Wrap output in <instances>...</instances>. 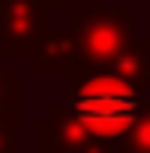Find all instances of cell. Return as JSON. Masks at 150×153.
<instances>
[{"mask_svg":"<svg viewBox=\"0 0 150 153\" xmlns=\"http://www.w3.org/2000/svg\"><path fill=\"white\" fill-rule=\"evenodd\" d=\"M54 4H61L64 11H68V22H72V29L86 18V14H93L97 11V0H54Z\"/></svg>","mask_w":150,"mask_h":153,"instance_id":"obj_9","label":"cell"},{"mask_svg":"<svg viewBox=\"0 0 150 153\" xmlns=\"http://www.w3.org/2000/svg\"><path fill=\"white\" fill-rule=\"evenodd\" d=\"M54 0H0V50L4 57L32 53L36 39L50 29Z\"/></svg>","mask_w":150,"mask_h":153,"instance_id":"obj_3","label":"cell"},{"mask_svg":"<svg viewBox=\"0 0 150 153\" xmlns=\"http://www.w3.org/2000/svg\"><path fill=\"white\" fill-rule=\"evenodd\" d=\"M36 153H107L100 139H93L64 103H57L46 121L36 125Z\"/></svg>","mask_w":150,"mask_h":153,"instance_id":"obj_4","label":"cell"},{"mask_svg":"<svg viewBox=\"0 0 150 153\" xmlns=\"http://www.w3.org/2000/svg\"><path fill=\"white\" fill-rule=\"evenodd\" d=\"M36 71H68L75 68V29H46L32 46Z\"/></svg>","mask_w":150,"mask_h":153,"instance_id":"obj_5","label":"cell"},{"mask_svg":"<svg viewBox=\"0 0 150 153\" xmlns=\"http://www.w3.org/2000/svg\"><path fill=\"white\" fill-rule=\"evenodd\" d=\"M18 100H22V78L0 61V117L18 114Z\"/></svg>","mask_w":150,"mask_h":153,"instance_id":"obj_7","label":"cell"},{"mask_svg":"<svg viewBox=\"0 0 150 153\" xmlns=\"http://www.w3.org/2000/svg\"><path fill=\"white\" fill-rule=\"evenodd\" d=\"M143 93L136 82H129L125 75L104 68H86V71H72L68 75V114L93 135L100 139L107 153L111 146L136 125V117L143 114Z\"/></svg>","mask_w":150,"mask_h":153,"instance_id":"obj_1","label":"cell"},{"mask_svg":"<svg viewBox=\"0 0 150 153\" xmlns=\"http://www.w3.org/2000/svg\"><path fill=\"white\" fill-rule=\"evenodd\" d=\"M132 29H136L132 11H100L97 7L93 14H86L75 25V68L72 71L111 64L132 43Z\"/></svg>","mask_w":150,"mask_h":153,"instance_id":"obj_2","label":"cell"},{"mask_svg":"<svg viewBox=\"0 0 150 153\" xmlns=\"http://www.w3.org/2000/svg\"><path fill=\"white\" fill-rule=\"evenodd\" d=\"M0 153H18V114L0 117Z\"/></svg>","mask_w":150,"mask_h":153,"instance_id":"obj_8","label":"cell"},{"mask_svg":"<svg viewBox=\"0 0 150 153\" xmlns=\"http://www.w3.org/2000/svg\"><path fill=\"white\" fill-rule=\"evenodd\" d=\"M111 153H150V107H143L136 125L111 146Z\"/></svg>","mask_w":150,"mask_h":153,"instance_id":"obj_6","label":"cell"}]
</instances>
